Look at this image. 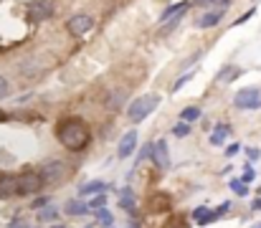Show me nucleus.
Segmentation results:
<instances>
[{"label":"nucleus","instance_id":"4c0bfd02","mask_svg":"<svg viewBox=\"0 0 261 228\" xmlns=\"http://www.w3.org/2000/svg\"><path fill=\"white\" fill-rule=\"evenodd\" d=\"M8 228H23V221H20V218H15V221H13Z\"/></svg>","mask_w":261,"mask_h":228},{"label":"nucleus","instance_id":"6e6552de","mask_svg":"<svg viewBox=\"0 0 261 228\" xmlns=\"http://www.w3.org/2000/svg\"><path fill=\"white\" fill-rule=\"evenodd\" d=\"M152 152L155 155H150L152 160H155V165L158 167H170V152H168V142L165 140H158V142H152Z\"/></svg>","mask_w":261,"mask_h":228},{"label":"nucleus","instance_id":"7ed1b4c3","mask_svg":"<svg viewBox=\"0 0 261 228\" xmlns=\"http://www.w3.org/2000/svg\"><path fill=\"white\" fill-rule=\"evenodd\" d=\"M66 172H69V167H66V162H61V160H48V162H43V167L38 170L43 185H46V183H61Z\"/></svg>","mask_w":261,"mask_h":228},{"label":"nucleus","instance_id":"c9c22d12","mask_svg":"<svg viewBox=\"0 0 261 228\" xmlns=\"http://www.w3.org/2000/svg\"><path fill=\"white\" fill-rule=\"evenodd\" d=\"M251 211H261V198H254V200H251Z\"/></svg>","mask_w":261,"mask_h":228},{"label":"nucleus","instance_id":"2f4dec72","mask_svg":"<svg viewBox=\"0 0 261 228\" xmlns=\"http://www.w3.org/2000/svg\"><path fill=\"white\" fill-rule=\"evenodd\" d=\"M254 13H256V8H251V10H246V13H244V15H241V18H239V20L233 23V26H241V23H246V20H249V18L254 15Z\"/></svg>","mask_w":261,"mask_h":228},{"label":"nucleus","instance_id":"f03ea898","mask_svg":"<svg viewBox=\"0 0 261 228\" xmlns=\"http://www.w3.org/2000/svg\"><path fill=\"white\" fill-rule=\"evenodd\" d=\"M158 104H160V94H145V96H137V99L129 104L127 117H129L135 124H140V122H145V119L150 117V112H152Z\"/></svg>","mask_w":261,"mask_h":228},{"label":"nucleus","instance_id":"1a4fd4ad","mask_svg":"<svg viewBox=\"0 0 261 228\" xmlns=\"http://www.w3.org/2000/svg\"><path fill=\"white\" fill-rule=\"evenodd\" d=\"M223 18H226V8H216V10H208L205 15H200L195 23H198V28H211V26H218Z\"/></svg>","mask_w":261,"mask_h":228},{"label":"nucleus","instance_id":"393cba45","mask_svg":"<svg viewBox=\"0 0 261 228\" xmlns=\"http://www.w3.org/2000/svg\"><path fill=\"white\" fill-rule=\"evenodd\" d=\"M104 203H107V195H104V193H99V195L89 203V208H91V211H99V208H104Z\"/></svg>","mask_w":261,"mask_h":228},{"label":"nucleus","instance_id":"5701e85b","mask_svg":"<svg viewBox=\"0 0 261 228\" xmlns=\"http://www.w3.org/2000/svg\"><path fill=\"white\" fill-rule=\"evenodd\" d=\"M228 185H231V190H233L236 195H249V188H246V185H244L241 180H236V178H233V180H231Z\"/></svg>","mask_w":261,"mask_h":228},{"label":"nucleus","instance_id":"9d476101","mask_svg":"<svg viewBox=\"0 0 261 228\" xmlns=\"http://www.w3.org/2000/svg\"><path fill=\"white\" fill-rule=\"evenodd\" d=\"M135 147H137V132H135V130H129V132L119 140V150H117V155H119L122 160H127V157L135 152Z\"/></svg>","mask_w":261,"mask_h":228},{"label":"nucleus","instance_id":"f3484780","mask_svg":"<svg viewBox=\"0 0 261 228\" xmlns=\"http://www.w3.org/2000/svg\"><path fill=\"white\" fill-rule=\"evenodd\" d=\"M124 102H127V94H124V91H112V94L107 96V107H109V109H119Z\"/></svg>","mask_w":261,"mask_h":228},{"label":"nucleus","instance_id":"e433bc0d","mask_svg":"<svg viewBox=\"0 0 261 228\" xmlns=\"http://www.w3.org/2000/svg\"><path fill=\"white\" fill-rule=\"evenodd\" d=\"M205 211H208V208H198V211H195V213H193V218H195V221H198V218H200V216H203V213H205Z\"/></svg>","mask_w":261,"mask_h":228},{"label":"nucleus","instance_id":"4468645a","mask_svg":"<svg viewBox=\"0 0 261 228\" xmlns=\"http://www.w3.org/2000/svg\"><path fill=\"white\" fill-rule=\"evenodd\" d=\"M107 188H109L107 183H101V180H91V183H84V185L79 188V195H91V193L99 195V193H104Z\"/></svg>","mask_w":261,"mask_h":228},{"label":"nucleus","instance_id":"c756f323","mask_svg":"<svg viewBox=\"0 0 261 228\" xmlns=\"http://www.w3.org/2000/svg\"><path fill=\"white\" fill-rule=\"evenodd\" d=\"M254 178H256V172H254V167H251V165H246V172L241 175V183L246 185V183H251Z\"/></svg>","mask_w":261,"mask_h":228},{"label":"nucleus","instance_id":"412c9836","mask_svg":"<svg viewBox=\"0 0 261 228\" xmlns=\"http://www.w3.org/2000/svg\"><path fill=\"white\" fill-rule=\"evenodd\" d=\"M119 206H122L124 211H135V198H132V190H129V188L122 193V200H119Z\"/></svg>","mask_w":261,"mask_h":228},{"label":"nucleus","instance_id":"7c9ffc66","mask_svg":"<svg viewBox=\"0 0 261 228\" xmlns=\"http://www.w3.org/2000/svg\"><path fill=\"white\" fill-rule=\"evenodd\" d=\"M239 152H241V145H239V142H233V145H228V147H226V157H236Z\"/></svg>","mask_w":261,"mask_h":228},{"label":"nucleus","instance_id":"72a5a7b5","mask_svg":"<svg viewBox=\"0 0 261 228\" xmlns=\"http://www.w3.org/2000/svg\"><path fill=\"white\" fill-rule=\"evenodd\" d=\"M228 208H231V203H221V206H218V208L213 211V213H216V218H221V216H223V213H226Z\"/></svg>","mask_w":261,"mask_h":228},{"label":"nucleus","instance_id":"ea45409f","mask_svg":"<svg viewBox=\"0 0 261 228\" xmlns=\"http://www.w3.org/2000/svg\"><path fill=\"white\" fill-rule=\"evenodd\" d=\"M54 228H64V226H54Z\"/></svg>","mask_w":261,"mask_h":228},{"label":"nucleus","instance_id":"a878e982","mask_svg":"<svg viewBox=\"0 0 261 228\" xmlns=\"http://www.w3.org/2000/svg\"><path fill=\"white\" fill-rule=\"evenodd\" d=\"M213 221H218L216 213H213V211H205V213L198 218V226H208V223H213Z\"/></svg>","mask_w":261,"mask_h":228},{"label":"nucleus","instance_id":"c85d7f7f","mask_svg":"<svg viewBox=\"0 0 261 228\" xmlns=\"http://www.w3.org/2000/svg\"><path fill=\"white\" fill-rule=\"evenodd\" d=\"M190 79H193V74H182V76H180V79H177V81L173 84V91H180V89H182V86H185V84H188Z\"/></svg>","mask_w":261,"mask_h":228},{"label":"nucleus","instance_id":"bb28decb","mask_svg":"<svg viewBox=\"0 0 261 228\" xmlns=\"http://www.w3.org/2000/svg\"><path fill=\"white\" fill-rule=\"evenodd\" d=\"M150 155H152V142H150V145H145V147L140 150V155H137V160H135V167H137V165H140V162H142L145 157H150Z\"/></svg>","mask_w":261,"mask_h":228},{"label":"nucleus","instance_id":"a211bd4d","mask_svg":"<svg viewBox=\"0 0 261 228\" xmlns=\"http://www.w3.org/2000/svg\"><path fill=\"white\" fill-rule=\"evenodd\" d=\"M59 218V208L56 206H46V208H41V213H38V221H43V223H54Z\"/></svg>","mask_w":261,"mask_h":228},{"label":"nucleus","instance_id":"473e14b6","mask_svg":"<svg viewBox=\"0 0 261 228\" xmlns=\"http://www.w3.org/2000/svg\"><path fill=\"white\" fill-rule=\"evenodd\" d=\"M46 206H48V198H36V200H33V208H36V211H41V208H46Z\"/></svg>","mask_w":261,"mask_h":228},{"label":"nucleus","instance_id":"f704fd0d","mask_svg":"<svg viewBox=\"0 0 261 228\" xmlns=\"http://www.w3.org/2000/svg\"><path fill=\"white\" fill-rule=\"evenodd\" d=\"M246 157H249V160H259L261 157L259 147H249V150H246Z\"/></svg>","mask_w":261,"mask_h":228},{"label":"nucleus","instance_id":"cd10ccee","mask_svg":"<svg viewBox=\"0 0 261 228\" xmlns=\"http://www.w3.org/2000/svg\"><path fill=\"white\" fill-rule=\"evenodd\" d=\"M8 94H10V81L5 76H0V99H5Z\"/></svg>","mask_w":261,"mask_h":228},{"label":"nucleus","instance_id":"9b49d317","mask_svg":"<svg viewBox=\"0 0 261 228\" xmlns=\"http://www.w3.org/2000/svg\"><path fill=\"white\" fill-rule=\"evenodd\" d=\"M15 195H18L15 175H3L0 178V198H15Z\"/></svg>","mask_w":261,"mask_h":228},{"label":"nucleus","instance_id":"ddd939ff","mask_svg":"<svg viewBox=\"0 0 261 228\" xmlns=\"http://www.w3.org/2000/svg\"><path fill=\"white\" fill-rule=\"evenodd\" d=\"M190 8V3L188 0H182V3H177V5H170V8H165L163 13H160V23H165V20H170L175 15H180V13H185Z\"/></svg>","mask_w":261,"mask_h":228},{"label":"nucleus","instance_id":"423d86ee","mask_svg":"<svg viewBox=\"0 0 261 228\" xmlns=\"http://www.w3.org/2000/svg\"><path fill=\"white\" fill-rule=\"evenodd\" d=\"M91 28H94V18L87 15V13H79V15H74V18L66 20V31H69L71 36H84Z\"/></svg>","mask_w":261,"mask_h":228},{"label":"nucleus","instance_id":"dca6fc26","mask_svg":"<svg viewBox=\"0 0 261 228\" xmlns=\"http://www.w3.org/2000/svg\"><path fill=\"white\" fill-rule=\"evenodd\" d=\"M239 76H241V69H239V66H223L221 74L216 76V79L223 81V84H228V81H233V79H239Z\"/></svg>","mask_w":261,"mask_h":228},{"label":"nucleus","instance_id":"0eeeda50","mask_svg":"<svg viewBox=\"0 0 261 228\" xmlns=\"http://www.w3.org/2000/svg\"><path fill=\"white\" fill-rule=\"evenodd\" d=\"M28 10H31V18L36 23H41V20H48L54 15V3L51 0H33L28 5Z\"/></svg>","mask_w":261,"mask_h":228},{"label":"nucleus","instance_id":"58836bf2","mask_svg":"<svg viewBox=\"0 0 261 228\" xmlns=\"http://www.w3.org/2000/svg\"><path fill=\"white\" fill-rule=\"evenodd\" d=\"M5 119H8V114H5V112L0 109V122H5Z\"/></svg>","mask_w":261,"mask_h":228},{"label":"nucleus","instance_id":"aec40b11","mask_svg":"<svg viewBox=\"0 0 261 228\" xmlns=\"http://www.w3.org/2000/svg\"><path fill=\"white\" fill-rule=\"evenodd\" d=\"M96 223L104 226V228H109L114 223V218H112V213H109L107 208H99V211H96Z\"/></svg>","mask_w":261,"mask_h":228},{"label":"nucleus","instance_id":"a19ab883","mask_svg":"<svg viewBox=\"0 0 261 228\" xmlns=\"http://www.w3.org/2000/svg\"><path fill=\"white\" fill-rule=\"evenodd\" d=\"M254 228H261V223H259V226H254Z\"/></svg>","mask_w":261,"mask_h":228},{"label":"nucleus","instance_id":"20e7f679","mask_svg":"<svg viewBox=\"0 0 261 228\" xmlns=\"http://www.w3.org/2000/svg\"><path fill=\"white\" fill-rule=\"evenodd\" d=\"M15 183H18V195H33L43 188V180L38 172H23V175H15Z\"/></svg>","mask_w":261,"mask_h":228},{"label":"nucleus","instance_id":"2eb2a0df","mask_svg":"<svg viewBox=\"0 0 261 228\" xmlns=\"http://www.w3.org/2000/svg\"><path fill=\"white\" fill-rule=\"evenodd\" d=\"M64 211L69 213V216H84L89 211V206L84 203V200H69L66 206H64Z\"/></svg>","mask_w":261,"mask_h":228},{"label":"nucleus","instance_id":"4be33fe9","mask_svg":"<svg viewBox=\"0 0 261 228\" xmlns=\"http://www.w3.org/2000/svg\"><path fill=\"white\" fill-rule=\"evenodd\" d=\"M173 135H175V137H180V140H182V137H188V135H190V124L177 122V124L173 127Z\"/></svg>","mask_w":261,"mask_h":228},{"label":"nucleus","instance_id":"39448f33","mask_svg":"<svg viewBox=\"0 0 261 228\" xmlns=\"http://www.w3.org/2000/svg\"><path fill=\"white\" fill-rule=\"evenodd\" d=\"M236 109H259L261 107V91L259 89H241L233 96Z\"/></svg>","mask_w":261,"mask_h":228},{"label":"nucleus","instance_id":"b1692460","mask_svg":"<svg viewBox=\"0 0 261 228\" xmlns=\"http://www.w3.org/2000/svg\"><path fill=\"white\" fill-rule=\"evenodd\" d=\"M231 0H195V5H200V8H205V5H213V10L216 8H226Z\"/></svg>","mask_w":261,"mask_h":228},{"label":"nucleus","instance_id":"6ab92c4d","mask_svg":"<svg viewBox=\"0 0 261 228\" xmlns=\"http://www.w3.org/2000/svg\"><path fill=\"white\" fill-rule=\"evenodd\" d=\"M180 119H182L185 124H190V122L200 119V109H198V107H185V109L180 112Z\"/></svg>","mask_w":261,"mask_h":228},{"label":"nucleus","instance_id":"f8f14e48","mask_svg":"<svg viewBox=\"0 0 261 228\" xmlns=\"http://www.w3.org/2000/svg\"><path fill=\"white\" fill-rule=\"evenodd\" d=\"M228 137H231V127H228V124H216V130H213V135H211V145H213V147H223Z\"/></svg>","mask_w":261,"mask_h":228},{"label":"nucleus","instance_id":"f257e3e1","mask_svg":"<svg viewBox=\"0 0 261 228\" xmlns=\"http://www.w3.org/2000/svg\"><path fill=\"white\" fill-rule=\"evenodd\" d=\"M56 137H59V142H61L66 150L79 152L89 145L91 132H89V127H87L84 119H79V117H69V119H64V122L56 127Z\"/></svg>","mask_w":261,"mask_h":228}]
</instances>
